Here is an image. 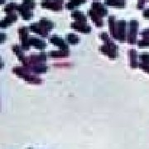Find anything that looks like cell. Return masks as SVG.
I'll return each instance as SVG.
<instances>
[{"label":"cell","mask_w":149,"mask_h":149,"mask_svg":"<svg viewBox=\"0 0 149 149\" xmlns=\"http://www.w3.org/2000/svg\"><path fill=\"white\" fill-rule=\"evenodd\" d=\"M128 55H129L130 66L133 69H136L139 65V63L138 62V53H137V52L133 49H131L128 52Z\"/></svg>","instance_id":"cell-12"},{"label":"cell","mask_w":149,"mask_h":149,"mask_svg":"<svg viewBox=\"0 0 149 149\" xmlns=\"http://www.w3.org/2000/svg\"><path fill=\"white\" fill-rule=\"evenodd\" d=\"M138 27H139V22L137 20H132L130 22V30L128 36V42L130 44H134L136 42Z\"/></svg>","instance_id":"cell-3"},{"label":"cell","mask_w":149,"mask_h":149,"mask_svg":"<svg viewBox=\"0 0 149 149\" xmlns=\"http://www.w3.org/2000/svg\"><path fill=\"white\" fill-rule=\"evenodd\" d=\"M66 40H67V42L70 44H72V45H75V44H77V43L80 42L79 37H77L75 34H73V33L68 34L67 37H66Z\"/></svg>","instance_id":"cell-24"},{"label":"cell","mask_w":149,"mask_h":149,"mask_svg":"<svg viewBox=\"0 0 149 149\" xmlns=\"http://www.w3.org/2000/svg\"><path fill=\"white\" fill-rule=\"evenodd\" d=\"M139 66L141 69L144 70L145 72H147L148 74H149V65L145 64V63H139Z\"/></svg>","instance_id":"cell-29"},{"label":"cell","mask_w":149,"mask_h":149,"mask_svg":"<svg viewBox=\"0 0 149 149\" xmlns=\"http://www.w3.org/2000/svg\"><path fill=\"white\" fill-rule=\"evenodd\" d=\"M17 19V16L15 13H9L3 20H2L1 23H0V27L1 28H5V27H8L13 22H16Z\"/></svg>","instance_id":"cell-11"},{"label":"cell","mask_w":149,"mask_h":149,"mask_svg":"<svg viewBox=\"0 0 149 149\" xmlns=\"http://www.w3.org/2000/svg\"><path fill=\"white\" fill-rule=\"evenodd\" d=\"M13 51L16 53L17 56V58L20 60V61L22 62V64L25 65L26 64V62H27V58L25 57V56H24V54L22 52V47H20L19 46H13Z\"/></svg>","instance_id":"cell-16"},{"label":"cell","mask_w":149,"mask_h":149,"mask_svg":"<svg viewBox=\"0 0 149 149\" xmlns=\"http://www.w3.org/2000/svg\"><path fill=\"white\" fill-rule=\"evenodd\" d=\"M6 35L4 33H1V42H3L4 40H5Z\"/></svg>","instance_id":"cell-32"},{"label":"cell","mask_w":149,"mask_h":149,"mask_svg":"<svg viewBox=\"0 0 149 149\" xmlns=\"http://www.w3.org/2000/svg\"><path fill=\"white\" fill-rule=\"evenodd\" d=\"M30 29L32 30V32H36L37 34L41 35L42 37H47L48 35V31L46 30L45 28H43L40 24H37V23H34V24H32L30 26Z\"/></svg>","instance_id":"cell-13"},{"label":"cell","mask_w":149,"mask_h":149,"mask_svg":"<svg viewBox=\"0 0 149 149\" xmlns=\"http://www.w3.org/2000/svg\"><path fill=\"white\" fill-rule=\"evenodd\" d=\"M29 43H30V46H32L37 49H40V50H43L44 48L46 47V43L44 42V41L42 40H40L38 38L36 37H32L29 39Z\"/></svg>","instance_id":"cell-15"},{"label":"cell","mask_w":149,"mask_h":149,"mask_svg":"<svg viewBox=\"0 0 149 149\" xmlns=\"http://www.w3.org/2000/svg\"><path fill=\"white\" fill-rule=\"evenodd\" d=\"M17 10L20 13V14L22 15V17L24 20H29V19H31V17H32L31 9H30L27 5H25V4H23V3L21 4V5L17 6Z\"/></svg>","instance_id":"cell-7"},{"label":"cell","mask_w":149,"mask_h":149,"mask_svg":"<svg viewBox=\"0 0 149 149\" xmlns=\"http://www.w3.org/2000/svg\"><path fill=\"white\" fill-rule=\"evenodd\" d=\"M85 1L86 0H70L69 3L66 4V8L68 9H70V10H71V9L74 8L75 7L80 5L82 3H84Z\"/></svg>","instance_id":"cell-23"},{"label":"cell","mask_w":149,"mask_h":149,"mask_svg":"<svg viewBox=\"0 0 149 149\" xmlns=\"http://www.w3.org/2000/svg\"><path fill=\"white\" fill-rule=\"evenodd\" d=\"M109 31L111 33V36L115 38V27H116V22H115V17H109Z\"/></svg>","instance_id":"cell-22"},{"label":"cell","mask_w":149,"mask_h":149,"mask_svg":"<svg viewBox=\"0 0 149 149\" xmlns=\"http://www.w3.org/2000/svg\"><path fill=\"white\" fill-rule=\"evenodd\" d=\"M41 5L44 8H47L53 11H60L62 8L61 3L57 2V1H50V0H44L42 2Z\"/></svg>","instance_id":"cell-5"},{"label":"cell","mask_w":149,"mask_h":149,"mask_svg":"<svg viewBox=\"0 0 149 149\" xmlns=\"http://www.w3.org/2000/svg\"><path fill=\"white\" fill-rule=\"evenodd\" d=\"M13 72H14L17 76H20L23 80H25L32 84H41L42 80L37 76L30 73V70L27 69V67H14L13 69Z\"/></svg>","instance_id":"cell-1"},{"label":"cell","mask_w":149,"mask_h":149,"mask_svg":"<svg viewBox=\"0 0 149 149\" xmlns=\"http://www.w3.org/2000/svg\"><path fill=\"white\" fill-rule=\"evenodd\" d=\"M141 34H142V37H143V39H149V28L143 30Z\"/></svg>","instance_id":"cell-30"},{"label":"cell","mask_w":149,"mask_h":149,"mask_svg":"<svg viewBox=\"0 0 149 149\" xmlns=\"http://www.w3.org/2000/svg\"><path fill=\"white\" fill-rule=\"evenodd\" d=\"M145 1H147V0H145Z\"/></svg>","instance_id":"cell-35"},{"label":"cell","mask_w":149,"mask_h":149,"mask_svg":"<svg viewBox=\"0 0 149 149\" xmlns=\"http://www.w3.org/2000/svg\"><path fill=\"white\" fill-rule=\"evenodd\" d=\"M126 22L121 20L116 22L115 27V39L120 42H124L126 39Z\"/></svg>","instance_id":"cell-2"},{"label":"cell","mask_w":149,"mask_h":149,"mask_svg":"<svg viewBox=\"0 0 149 149\" xmlns=\"http://www.w3.org/2000/svg\"><path fill=\"white\" fill-rule=\"evenodd\" d=\"M72 17H74L75 22H81V23H86L87 21V18L85 14L80 12V11H74L71 14Z\"/></svg>","instance_id":"cell-17"},{"label":"cell","mask_w":149,"mask_h":149,"mask_svg":"<svg viewBox=\"0 0 149 149\" xmlns=\"http://www.w3.org/2000/svg\"><path fill=\"white\" fill-rule=\"evenodd\" d=\"M88 14L90 15L91 18L92 19V21L95 22V24L96 25V27H101L103 26V20H102V17H100L98 13H96L95 11L93 9H91L88 12Z\"/></svg>","instance_id":"cell-14"},{"label":"cell","mask_w":149,"mask_h":149,"mask_svg":"<svg viewBox=\"0 0 149 149\" xmlns=\"http://www.w3.org/2000/svg\"><path fill=\"white\" fill-rule=\"evenodd\" d=\"M19 32V36L21 38L22 41V47H21L23 50H28L30 47V43H29V39L27 38L28 37V30L27 27H21L18 30Z\"/></svg>","instance_id":"cell-4"},{"label":"cell","mask_w":149,"mask_h":149,"mask_svg":"<svg viewBox=\"0 0 149 149\" xmlns=\"http://www.w3.org/2000/svg\"><path fill=\"white\" fill-rule=\"evenodd\" d=\"M29 149H30V148H29Z\"/></svg>","instance_id":"cell-36"},{"label":"cell","mask_w":149,"mask_h":149,"mask_svg":"<svg viewBox=\"0 0 149 149\" xmlns=\"http://www.w3.org/2000/svg\"><path fill=\"white\" fill-rule=\"evenodd\" d=\"M105 4L108 6H114L118 8H123L125 3L123 0H105Z\"/></svg>","instance_id":"cell-21"},{"label":"cell","mask_w":149,"mask_h":149,"mask_svg":"<svg viewBox=\"0 0 149 149\" xmlns=\"http://www.w3.org/2000/svg\"><path fill=\"white\" fill-rule=\"evenodd\" d=\"M138 46L139 47H149V39H143L141 41H139L138 42Z\"/></svg>","instance_id":"cell-28"},{"label":"cell","mask_w":149,"mask_h":149,"mask_svg":"<svg viewBox=\"0 0 149 149\" xmlns=\"http://www.w3.org/2000/svg\"><path fill=\"white\" fill-rule=\"evenodd\" d=\"M143 15V17H145V18H149V8H148V9L144 10Z\"/></svg>","instance_id":"cell-31"},{"label":"cell","mask_w":149,"mask_h":149,"mask_svg":"<svg viewBox=\"0 0 149 149\" xmlns=\"http://www.w3.org/2000/svg\"><path fill=\"white\" fill-rule=\"evenodd\" d=\"M28 70H30L31 71L36 73V74H41V73H45L47 70V66L43 64H38L36 65H32L31 69Z\"/></svg>","instance_id":"cell-18"},{"label":"cell","mask_w":149,"mask_h":149,"mask_svg":"<svg viewBox=\"0 0 149 149\" xmlns=\"http://www.w3.org/2000/svg\"><path fill=\"white\" fill-rule=\"evenodd\" d=\"M4 2H5V0H1V3H2V4L4 3Z\"/></svg>","instance_id":"cell-34"},{"label":"cell","mask_w":149,"mask_h":149,"mask_svg":"<svg viewBox=\"0 0 149 149\" xmlns=\"http://www.w3.org/2000/svg\"><path fill=\"white\" fill-rule=\"evenodd\" d=\"M92 9L95 11L96 13H98L100 17H104L108 14V10L104 7L103 4H101L98 1H95L92 3Z\"/></svg>","instance_id":"cell-8"},{"label":"cell","mask_w":149,"mask_h":149,"mask_svg":"<svg viewBox=\"0 0 149 149\" xmlns=\"http://www.w3.org/2000/svg\"><path fill=\"white\" fill-rule=\"evenodd\" d=\"M71 27L74 28V30L78 31V32H83V33H89L91 31V27L90 26H87L86 23H81L78 22H74L73 23H71Z\"/></svg>","instance_id":"cell-10"},{"label":"cell","mask_w":149,"mask_h":149,"mask_svg":"<svg viewBox=\"0 0 149 149\" xmlns=\"http://www.w3.org/2000/svg\"><path fill=\"white\" fill-rule=\"evenodd\" d=\"M50 42L52 43V44H54V45L59 47L61 48V50H63V51H68V45L61 37H56V36H53V37H52L50 38Z\"/></svg>","instance_id":"cell-9"},{"label":"cell","mask_w":149,"mask_h":149,"mask_svg":"<svg viewBox=\"0 0 149 149\" xmlns=\"http://www.w3.org/2000/svg\"><path fill=\"white\" fill-rule=\"evenodd\" d=\"M100 50L101 52L108 56L110 59H114L118 56V48L109 47L104 44V46H102L100 48Z\"/></svg>","instance_id":"cell-6"},{"label":"cell","mask_w":149,"mask_h":149,"mask_svg":"<svg viewBox=\"0 0 149 149\" xmlns=\"http://www.w3.org/2000/svg\"><path fill=\"white\" fill-rule=\"evenodd\" d=\"M23 4L27 5L31 10L34 9L35 8V6H36V3H35V1L34 0H23Z\"/></svg>","instance_id":"cell-27"},{"label":"cell","mask_w":149,"mask_h":149,"mask_svg":"<svg viewBox=\"0 0 149 149\" xmlns=\"http://www.w3.org/2000/svg\"><path fill=\"white\" fill-rule=\"evenodd\" d=\"M139 59L141 60L142 63H145V64L149 65V53H142L139 56Z\"/></svg>","instance_id":"cell-26"},{"label":"cell","mask_w":149,"mask_h":149,"mask_svg":"<svg viewBox=\"0 0 149 149\" xmlns=\"http://www.w3.org/2000/svg\"><path fill=\"white\" fill-rule=\"evenodd\" d=\"M69 55V52L68 51H54V52H51L49 53V56L51 57H54V58H59V57H65Z\"/></svg>","instance_id":"cell-20"},{"label":"cell","mask_w":149,"mask_h":149,"mask_svg":"<svg viewBox=\"0 0 149 149\" xmlns=\"http://www.w3.org/2000/svg\"><path fill=\"white\" fill-rule=\"evenodd\" d=\"M39 24H40L43 28H45L46 30H47V31L52 30L54 27L53 22L51 21V20H49V19H47V18H42V19L40 20Z\"/></svg>","instance_id":"cell-19"},{"label":"cell","mask_w":149,"mask_h":149,"mask_svg":"<svg viewBox=\"0 0 149 149\" xmlns=\"http://www.w3.org/2000/svg\"><path fill=\"white\" fill-rule=\"evenodd\" d=\"M17 8V5L15 3H8V5L5 7V11L7 13H13V11L15 10Z\"/></svg>","instance_id":"cell-25"},{"label":"cell","mask_w":149,"mask_h":149,"mask_svg":"<svg viewBox=\"0 0 149 149\" xmlns=\"http://www.w3.org/2000/svg\"><path fill=\"white\" fill-rule=\"evenodd\" d=\"M55 1H57V2H60V3H62L63 0H55Z\"/></svg>","instance_id":"cell-33"}]
</instances>
